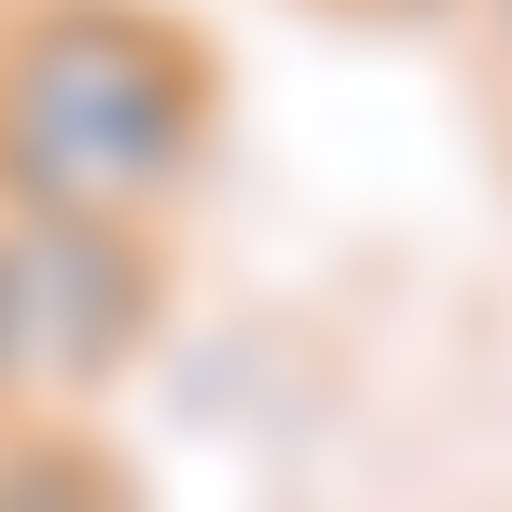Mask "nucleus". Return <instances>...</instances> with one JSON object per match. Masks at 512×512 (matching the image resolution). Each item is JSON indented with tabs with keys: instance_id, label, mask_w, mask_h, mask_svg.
I'll use <instances>...</instances> for the list:
<instances>
[{
	"instance_id": "nucleus-1",
	"label": "nucleus",
	"mask_w": 512,
	"mask_h": 512,
	"mask_svg": "<svg viewBox=\"0 0 512 512\" xmlns=\"http://www.w3.org/2000/svg\"><path fill=\"white\" fill-rule=\"evenodd\" d=\"M208 125L222 56L167 0H0V208L167 222Z\"/></svg>"
},
{
	"instance_id": "nucleus-3",
	"label": "nucleus",
	"mask_w": 512,
	"mask_h": 512,
	"mask_svg": "<svg viewBox=\"0 0 512 512\" xmlns=\"http://www.w3.org/2000/svg\"><path fill=\"white\" fill-rule=\"evenodd\" d=\"M0 512H139V485L84 416H0Z\"/></svg>"
},
{
	"instance_id": "nucleus-4",
	"label": "nucleus",
	"mask_w": 512,
	"mask_h": 512,
	"mask_svg": "<svg viewBox=\"0 0 512 512\" xmlns=\"http://www.w3.org/2000/svg\"><path fill=\"white\" fill-rule=\"evenodd\" d=\"M346 14H457V0H346Z\"/></svg>"
},
{
	"instance_id": "nucleus-5",
	"label": "nucleus",
	"mask_w": 512,
	"mask_h": 512,
	"mask_svg": "<svg viewBox=\"0 0 512 512\" xmlns=\"http://www.w3.org/2000/svg\"><path fill=\"white\" fill-rule=\"evenodd\" d=\"M457 14H485V28H499V56H512V0H457Z\"/></svg>"
},
{
	"instance_id": "nucleus-2",
	"label": "nucleus",
	"mask_w": 512,
	"mask_h": 512,
	"mask_svg": "<svg viewBox=\"0 0 512 512\" xmlns=\"http://www.w3.org/2000/svg\"><path fill=\"white\" fill-rule=\"evenodd\" d=\"M167 333V236L153 222H56L0 208V416H97Z\"/></svg>"
}]
</instances>
